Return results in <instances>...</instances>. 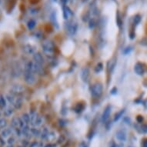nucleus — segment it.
<instances>
[{
    "label": "nucleus",
    "mask_w": 147,
    "mask_h": 147,
    "mask_svg": "<svg viewBox=\"0 0 147 147\" xmlns=\"http://www.w3.org/2000/svg\"><path fill=\"white\" fill-rule=\"evenodd\" d=\"M20 117L22 118L23 122L26 125H30V116H29V113H22Z\"/></svg>",
    "instance_id": "22"
},
{
    "label": "nucleus",
    "mask_w": 147,
    "mask_h": 147,
    "mask_svg": "<svg viewBox=\"0 0 147 147\" xmlns=\"http://www.w3.org/2000/svg\"><path fill=\"white\" fill-rule=\"evenodd\" d=\"M16 110H20L23 106V99L21 96H16V99L15 100L14 103L12 105Z\"/></svg>",
    "instance_id": "14"
},
{
    "label": "nucleus",
    "mask_w": 147,
    "mask_h": 147,
    "mask_svg": "<svg viewBox=\"0 0 147 147\" xmlns=\"http://www.w3.org/2000/svg\"><path fill=\"white\" fill-rule=\"evenodd\" d=\"M115 137L119 142H124L127 140V133L125 130L121 129V130H119L116 132V134H115Z\"/></svg>",
    "instance_id": "12"
},
{
    "label": "nucleus",
    "mask_w": 147,
    "mask_h": 147,
    "mask_svg": "<svg viewBox=\"0 0 147 147\" xmlns=\"http://www.w3.org/2000/svg\"><path fill=\"white\" fill-rule=\"evenodd\" d=\"M124 112H125V110L124 109H122V110H120L119 112H118L115 115V117H114V122H116V121H118L119 119L123 116V113H124Z\"/></svg>",
    "instance_id": "26"
},
{
    "label": "nucleus",
    "mask_w": 147,
    "mask_h": 147,
    "mask_svg": "<svg viewBox=\"0 0 147 147\" xmlns=\"http://www.w3.org/2000/svg\"><path fill=\"white\" fill-rule=\"evenodd\" d=\"M5 147H14V146H6Z\"/></svg>",
    "instance_id": "37"
},
{
    "label": "nucleus",
    "mask_w": 147,
    "mask_h": 147,
    "mask_svg": "<svg viewBox=\"0 0 147 147\" xmlns=\"http://www.w3.org/2000/svg\"><path fill=\"white\" fill-rule=\"evenodd\" d=\"M80 147H88V145H87L86 142H81V143H80Z\"/></svg>",
    "instance_id": "34"
},
{
    "label": "nucleus",
    "mask_w": 147,
    "mask_h": 147,
    "mask_svg": "<svg viewBox=\"0 0 147 147\" xmlns=\"http://www.w3.org/2000/svg\"><path fill=\"white\" fill-rule=\"evenodd\" d=\"M2 117H3V110H2V109H0V118H2Z\"/></svg>",
    "instance_id": "36"
},
{
    "label": "nucleus",
    "mask_w": 147,
    "mask_h": 147,
    "mask_svg": "<svg viewBox=\"0 0 147 147\" xmlns=\"http://www.w3.org/2000/svg\"><path fill=\"white\" fill-rule=\"evenodd\" d=\"M13 135L16 138H23V136H22V129H20V128L13 129Z\"/></svg>",
    "instance_id": "23"
},
{
    "label": "nucleus",
    "mask_w": 147,
    "mask_h": 147,
    "mask_svg": "<svg viewBox=\"0 0 147 147\" xmlns=\"http://www.w3.org/2000/svg\"><path fill=\"white\" fill-rule=\"evenodd\" d=\"M30 132H31L32 136V137H40V135H41V129H39L38 127H32V126L31 129H30Z\"/></svg>",
    "instance_id": "17"
},
{
    "label": "nucleus",
    "mask_w": 147,
    "mask_h": 147,
    "mask_svg": "<svg viewBox=\"0 0 147 147\" xmlns=\"http://www.w3.org/2000/svg\"><path fill=\"white\" fill-rule=\"evenodd\" d=\"M80 77L82 82H89V77H90V69L88 67H84L81 70L80 72Z\"/></svg>",
    "instance_id": "9"
},
{
    "label": "nucleus",
    "mask_w": 147,
    "mask_h": 147,
    "mask_svg": "<svg viewBox=\"0 0 147 147\" xmlns=\"http://www.w3.org/2000/svg\"><path fill=\"white\" fill-rule=\"evenodd\" d=\"M22 51L26 55L28 56H33L36 53V48L31 44H25L22 47Z\"/></svg>",
    "instance_id": "5"
},
{
    "label": "nucleus",
    "mask_w": 147,
    "mask_h": 147,
    "mask_svg": "<svg viewBox=\"0 0 147 147\" xmlns=\"http://www.w3.org/2000/svg\"><path fill=\"white\" fill-rule=\"evenodd\" d=\"M58 137H57V134L55 131H50L49 133L48 138H47V141L50 142H55L56 140H57Z\"/></svg>",
    "instance_id": "20"
},
{
    "label": "nucleus",
    "mask_w": 147,
    "mask_h": 147,
    "mask_svg": "<svg viewBox=\"0 0 147 147\" xmlns=\"http://www.w3.org/2000/svg\"><path fill=\"white\" fill-rule=\"evenodd\" d=\"M102 92H103V86L100 82H96L90 88L92 96L94 98H99L102 94Z\"/></svg>",
    "instance_id": "3"
},
{
    "label": "nucleus",
    "mask_w": 147,
    "mask_h": 147,
    "mask_svg": "<svg viewBox=\"0 0 147 147\" xmlns=\"http://www.w3.org/2000/svg\"><path fill=\"white\" fill-rule=\"evenodd\" d=\"M116 59H112V60L109 62V70H110L111 72L113 70L115 66H116Z\"/></svg>",
    "instance_id": "27"
},
{
    "label": "nucleus",
    "mask_w": 147,
    "mask_h": 147,
    "mask_svg": "<svg viewBox=\"0 0 147 147\" xmlns=\"http://www.w3.org/2000/svg\"><path fill=\"white\" fill-rule=\"evenodd\" d=\"M111 106H106L105 109H104L103 113L102 114V117H101V120L102 123L106 124L107 123L108 120L109 119V116H110V114H111Z\"/></svg>",
    "instance_id": "8"
},
{
    "label": "nucleus",
    "mask_w": 147,
    "mask_h": 147,
    "mask_svg": "<svg viewBox=\"0 0 147 147\" xmlns=\"http://www.w3.org/2000/svg\"><path fill=\"white\" fill-rule=\"evenodd\" d=\"M142 146L143 147H147V139L143 140V142H142Z\"/></svg>",
    "instance_id": "35"
},
{
    "label": "nucleus",
    "mask_w": 147,
    "mask_h": 147,
    "mask_svg": "<svg viewBox=\"0 0 147 147\" xmlns=\"http://www.w3.org/2000/svg\"><path fill=\"white\" fill-rule=\"evenodd\" d=\"M16 139L17 138L14 135L10 136L9 138H8L7 140H6V144H7V146H14L15 143L16 142Z\"/></svg>",
    "instance_id": "24"
},
{
    "label": "nucleus",
    "mask_w": 147,
    "mask_h": 147,
    "mask_svg": "<svg viewBox=\"0 0 147 147\" xmlns=\"http://www.w3.org/2000/svg\"><path fill=\"white\" fill-rule=\"evenodd\" d=\"M49 129L47 126H44L42 127V129H41V135H40V137L39 139L42 140V141H45V140H47V138H48L49 133Z\"/></svg>",
    "instance_id": "15"
},
{
    "label": "nucleus",
    "mask_w": 147,
    "mask_h": 147,
    "mask_svg": "<svg viewBox=\"0 0 147 147\" xmlns=\"http://www.w3.org/2000/svg\"><path fill=\"white\" fill-rule=\"evenodd\" d=\"M9 125V123H8L7 119L5 117H2L0 118V131L4 129L5 128H6Z\"/></svg>",
    "instance_id": "21"
},
{
    "label": "nucleus",
    "mask_w": 147,
    "mask_h": 147,
    "mask_svg": "<svg viewBox=\"0 0 147 147\" xmlns=\"http://www.w3.org/2000/svg\"><path fill=\"white\" fill-rule=\"evenodd\" d=\"M136 119H137V121L139 122V123H142V121H143V117H142V116H138L137 118H136Z\"/></svg>",
    "instance_id": "32"
},
{
    "label": "nucleus",
    "mask_w": 147,
    "mask_h": 147,
    "mask_svg": "<svg viewBox=\"0 0 147 147\" xmlns=\"http://www.w3.org/2000/svg\"><path fill=\"white\" fill-rule=\"evenodd\" d=\"M102 69H103V65H102V64L101 63H98L96 65V66L95 67V72H96V73H99V72H100L102 70Z\"/></svg>",
    "instance_id": "28"
},
{
    "label": "nucleus",
    "mask_w": 147,
    "mask_h": 147,
    "mask_svg": "<svg viewBox=\"0 0 147 147\" xmlns=\"http://www.w3.org/2000/svg\"><path fill=\"white\" fill-rule=\"evenodd\" d=\"M56 144H54V143H52V142H50L49 144L48 145H45V146L44 147H56Z\"/></svg>",
    "instance_id": "33"
},
{
    "label": "nucleus",
    "mask_w": 147,
    "mask_h": 147,
    "mask_svg": "<svg viewBox=\"0 0 147 147\" xmlns=\"http://www.w3.org/2000/svg\"><path fill=\"white\" fill-rule=\"evenodd\" d=\"M6 145H7L6 144V140L0 136V146H6Z\"/></svg>",
    "instance_id": "30"
},
{
    "label": "nucleus",
    "mask_w": 147,
    "mask_h": 147,
    "mask_svg": "<svg viewBox=\"0 0 147 147\" xmlns=\"http://www.w3.org/2000/svg\"><path fill=\"white\" fill-rule=\"evenodd\" d=\"M22 76H23L24 82L29 86H32L36 82V75L33 72L23 71Z\"/></svg>",
    "instance_id": "4"
},
{
    "label": "nucleus",
    "mask_w": 147,
    "mask_h": 147,
    "mask_svg": "<svg viewBox=\"0 0 147 147\" xmlns=\"http://www.w3.org/2000/svg\"><path fill=\"white\" fill-rule=\"evenodd\" d=\"M9 104H8L7 100L5 99V95L0 94V109L3 110Z\"/></svg>",
    "instance_id": "19"
},
{
    "label": "nucleus",
    "mask_w": 147,
    "mask_h": 147,
    "mask_svg": "<svg viewBox=\"0 0 147 147\" xmlns=\"http://www.w3.org/2000/svg\"><path fill=\"white\" fill-rule=\"evenodd\" d=\"M33 72L36 76H44L46 74V69L43 67V65H39L37 63H34L33 64Z\"/></svg>",
    "instance_id": "7"
},
{
    "label": "nucleus",
    "mask_w": 147,
    "mask_h": 147,
    "mask_svg": "<svg viewBox=\"0 0 147 147\" xmlns=\"http://www.w3.org/2000/svg\"><path fill=\"white\" fill-rule=\"evenodd\" d=\"M26 87L20 83H14L11 85L9 89V92L13 94L16 96H21V95L23 94L26 92Z\"/></svg>",
    "instance_id": "2"
},
{
    "label": "nucleus",
    "mask_w": 147,
    "mask_h": 147,
    "mask_svg": "<svg viewBox=\"0 0 147 147\" xmlns=\"http://www.w3.org/2000/svg\"><path fill=\"white\" fill-rule=\"evenodd\" d=\"M15 112H16V109H14V107L11 105H8L3 110V117H5V118L12 117L15 114Z\"/></svg>",
    "instance_id": "10"
},
{
    "label": "nucleus",
    "mask_w": 147,
    "mask_h": 147,
    "mask_svg": "<svg viewBox=\"0 0 147 147\" xmlns=\"http://www.w3.org/2000/svg\"><path fill=\"white\" fill-rule=\"evenodd\" d=\"M132 50V49H131V47L129 46V47H127V48L125 49V50H124V54H128V53H130V51Z\"/></svg>",
    "instance_id": "31"
},
{
    "label": "nucleus",
    "mask_w": 147,
    "mask_h": 147,
    "mask_svg": "<svg viewBox=\"0 0 147 147\" xmlns=\"http://www.w3.org/2000/svg\"><path fill=\"white\" fill-rule=\"evenodd\" d=\"M10 125L13 129L20 128V122H19V117L18 116H12L10 120Z\"/></svg>",
    "instance_id": "18"
},
{
    "label": "nucleus",
    "mask_w": 147,
    "mask_h": 147,
    "mask_svg": "<svg viewBox=\"0 0 147 147\" xmlns=\"http://www.w3.org/2000/svg\"><path fill=\"white\" fill-rule=\"evenodd\" d=\"M32 59H33L34 63L42 65H43L45 64V62H46L44 56H42V54L40 53H38V52H36L32 56Z\"/></svg>",
    "instance_id": "11"
},
{
    "label": "nucleus",
    "mask_w": 147,
    "mask_h": 147,
    "mask_svg": "<svg viewBox=\"0 0 147 147\" xmlns=\"http://www.w3.org/2000/svg\"><path fill=\"white\" fill-rule=\"evenodd\" d=\"M42 49L47 56H53L55 52V44L51 40H46L42 43Z\"/></svg>",
    "instance_id": "1"
},
{
    "label": "nucleus",
    "mask_w": 147,
    "mask_h": 147,
    "mask_svg": "<svg viewBox=\"0 0 147 147\" xmlns=\"http://www.w3.org/2000/svg\"><path fill=\"white\" fill-rule=\"evenodd\" d=\"M5 99H6V100H7V102L9 105H11L12 106V104L14 103L15 100H16V96H14L13 94H12L11 92H7L6 94L5 95Z\"/></svg>",
    "instance_id": "16"
},
{
    "label": "nucleus",
    "mask_w": 147,
    "mask_h": 147,
    "mask_svg": "<svg viewBox=\"0 0 147 147\" xmlns=\"http://www.w3.org/2000/svg\"><path fill=\"white\" fill-rule=\"evenodd\" d=\"M0 136L6 140L8 138L13 136V128L11 125H8L4 129L0 131Z\"/></svg>",
    "instance_id": "6"
},
{
    "label": "nucleus",
    "mask_w": 147,
    "mask_h": 147,
    "mask_svg": "<svg viewBox=\"0 0 147 147\" xmlns=\"http://www.w3.org/2000/svg\"><path fill=\"white\" fill-rule=\"evenodd\" d=\"M36 26V22H34L33 20H30L29 22H28V24H27V26H28V29L29 30H32V29H34V27Z\"/></svg>",
    "instance_id": "29"
},
{
    "label": "nucleus",
    "mask_w": 147,
    "mask_h": 147,
    "mask_svg": "<svg viewBox=\"0 0 147 147\" xmlns=\"http://www.w3.org/2000/svg\"><path fill=\"white\" fill-rule=\"evenodd\" d=\"M134 72L137 74L138 76L144 75L146 72V68L145 65L141 63H137L134 66Z\"/></svg>",
    "instance_id": "13"
},
{
    "label": "nucleus",
    "mask_w": 147,
    "mask_h": 147,
    "mask_svg": "<svg viewBox=\"0 0 147 147\" xmlns=\"http://www.w3.org/2000/svg\"><path fill=\"white\" fill-rule=\"evenodd\" d=\"M84 109V105L82 103L76 104V106H75V112L76 113H81Z\"/></svg>",
    "instance_id": "25"
}]
</instances>
